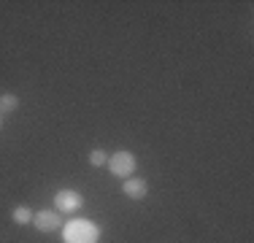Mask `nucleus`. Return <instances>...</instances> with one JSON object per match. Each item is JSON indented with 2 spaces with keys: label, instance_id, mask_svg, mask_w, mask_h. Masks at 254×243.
Masks as SVG:
<instances>
[{
  "label": "nucleus",
  "instance_id": "1",
  "mask_svg": "<svg viewBox=\"0 0 254 243\" xmlns=\"http://www.w3.org/2000/svg\"><path fill=\"white\" fill-rule=\"evenodd\" d=\"M100 227L89 219H70L63 224V243H98Z\"/></svg>",
  "mask_w": 254,
  "mask_h": 243
},
{
  "label": "nucleus",
  "instance_id": "2",
  "mask_svg": "<svg viewBox=\"0 0 254 243\" xmlns=\"http://www.w3.org/2000/svg\"><path fill=\"white\" fill-rule=\"evenodd\" d=\"M138 162H135V154L132 151H114V154H108V170H111L117 179H130L132 173H135Z\"/></svg>",
  "mask_w": 254,
  "mask_h": 243
},
{
  "label": "nucleus",
  "instance_id": "3",
  "mask_svg": "<svg viewBox=\"0 0 254 243\" xmlns=\"http://www.w3.org/2000/svg\"><path fill=\"white\" fill-rule=\"evenodd\" d=\"M84 208V194L78 189H57L54 192V211L60 214H76Z\"/></svg>",
  "mask_w": 254,
  "mask_h": 243
},
{
  "label": "nucleus",
  "instance_id": "4",
  "mask_svg": "<svg viewBox=\"0 0 254 243\" xmlns=\"http://www.w3.org/2000/svg\"><path fill=\"white\" fill-rule=\"evenodd\" d=\"M63 224H65V216L54 208L33 214V227L38 230V233H57V230H63Z\"/></svg>",
  "mask_w": 254,
  "mask_h": 243
},
{
  "label": "nucleus",
  "instance_id": "5",
  "mask_svg": "<svg viewBox=\"0 0 254 243\" xmlns=\"http://www.w3.org/2000/svg\"><path fill=\"white\" fill-rule=\"evenodd\" d=\"M122 192H125V197H130V200H143L149 194V184H146V179L130 176V179L122 181Z\"/></svg>",
  "mask_w": 254,
  "mask_h": 243
},
{
  "label": "nucleus",
  "instance_id": "6",
  "mask_svg": "<svg viewBox=\"0 0 254 243\" xmlns=\"http://www.w3.org/2000/svg\"><path fill=\"white\" fill-rule=\"evenodd\" d=\"M19 95L14 92H3L0 95V117H5V114H14L16 108H19Z\"/></svg>",
  "mask_w": 254,
  "mask_h": 243
},
{
  "label": "nucleus",
  "instance_id": "7",
  "mask_svg": "<svg viewBox=\"0 0 254 243\" xmlns=\"http://www.w3.org/2000/svg\"><path fill=\"white\" fill-rule=\"evenodd\" d=\"M11 222L19 224V227H25V224H33V211H30L27 205H16V208L11 211Z\"/></svg>",
  "mask_w": 254,
  "mask_h": 243
},
{
  "label": "nucleus",
  "instance_id": "8",
  "mask_svg": "<svg viewBox=\"0 0 254 243\" xmlns=\"http://www.w3.org/2000/svg\"><path fill=\"white\" fill-rule=\"evenodd\" d=\"M87 160H89V165H92V168H106L108 165V151L106 149H92L87 154Z\"/></svg>",
  "mask_w": 254,
  "mask_h": 243
},
{
  "label": "nucleus",
  "instance_id": "9",
  "mask_svg": "<svg viewBox=\"0 0 254 243\" xmlns=\"http://www.w3.org/2000/svg\"><path fill=\"white\" fill-rule=\"evenodd\" d=\"M0 119H3V117H0Z\"/></svg>",
  "mask_w": 254,
  "mask_h": 243
}]
</instances>
